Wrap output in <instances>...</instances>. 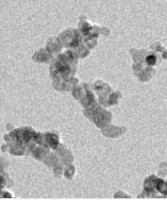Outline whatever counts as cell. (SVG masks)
Listing matches in <instances>:
<instances>
[{
    "mask_svg": "<svg viewBox=\"0 0 167 200\" xmlns=\"http://www.w3.org/2000/svg\"><path fill=\"white\" fill-rule=\"evenodd\" d=\"M146 61H147L148 64H154L155 61H156V58L154 56H149V57H147Z\"/></svg>",
    "mask_w": 167,
    "mask_h": 200,
    "instance_id": "cell-1",
    "label": "cell"
}]
</instances>
